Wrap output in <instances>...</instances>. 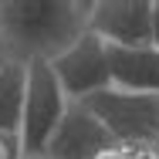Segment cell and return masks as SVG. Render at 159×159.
Segmentation results:
<instances>
[{"label": "cell", "mask_w": 159, "mask_h": 159, "mask_svg": "<svg viewBox=\"0 0 159 159\" xmlns=\"http://www.w3.org/2000/svg\"><path fill=\"white\" fill-rule=\"evenodd\" d=\"M149 10L152 0H98L88 10V31L108 48H146Z\"/></svg>", "instance_id": "5b68a950"}, {"label": "cell", "mask_w": 159, "mask_h": 159, "mask_svg": "<svg viewBox=\"0 0 159 159\" xmlns=\"http://www.w3.org/2000/svg\"><path fill=\"white\" fill-rule=\"evenodd\" d=\"M92 3L71 0H3L0 3V41L14 48L17 61L44 58L51 61L64 48L88 31Z\"/></svg>", "instance_id": "6da1fadb"}, {"label": "cell", "mask_w": 159, "mask_h": 159, "mask_svg": "<svg viewBox=\"0 0 159 159\" xmlns=\"http://www.w3.org/2000/svg\"><path fill=\"white\" fill-rule=\"evenodd\" d=\"M24 159H48V156H44V152H41V156H24Z\"/></svg>", "instance_id": "8fae6325"}, {"label": "cell", "mask_w": 159, "mask_h": 159, "mask_svg": "<svg viewBox=\"0 0 159 159\" xmlns=\"http://www.w3.org/2000/svg\"><path fill=\"white\" fill-rule=\"evenodd\" d=\"M27 68L17 58H0V132H20Z\"/></svg>", "instance_id": "ba28073f"}, {"label": "cell", "mask_w": 159, "mask_h": 159, "mask_svg": "<svg viewBox=\"0 0 159 159\" xmlns=\"http://www.w3.org/2000/svg\"><path fill=\"white\" fill-rule=\"evenodd\" d=\"M119 152L115 139L98 125V119H92L78 102L68 105L61 125L54 129L44 156L48 159H105Z\"/></svg>", "instance_id": "8992f818"}, {"label": "cell", "mask_w": 159, "mask_h": 159, "mask_svg": "<svg viewBox=\"0 0 159 159\" xmlns=\"http://www.w3.org/2000/svg\"><path fill=\"white\" fill-rule=\"evenodd\" d=\"M0 159H24V146L17 132H0Z\"/></svg>", "instance_id": "9c48e42d"}, {"label": "cell", "mask_w": 159, "mask_h": 159, "mask_svg": "<svg viewBox=\"0 0 159 159\" xmlns=\"http://www.w3.org/2000/svg\"><path fill=\"white\" fill-rule=\"evenodd\" d=\"M51 71L68 102L95 95L108 88V44L92 31H81L61 54L51 58Z\"/></svg>", "instance_id": "277c9868"}, {"label": "cell", "mask_w": 159, "mask_h": 159, "mask_svg": "<svg viewBox=\"0 0 159 159\" xmlns=\"http://www.w3.org/2000/svg\"><path fill=\"white\" fill-rule=\"evenodd\" d=\"M24 68H27V85H24V115H20L17 135L24 146V156H41L71 102L64 98L61 85L44 58H31L24 61Z\"/></svg>", "instance_id": "3957f363"}, {"label": "cell", "mask_w": 159, "mask_h": 159, "mask_svg": "<svg viewBox=\"0 0 159 159\" xmlns=\"http://www.w3.org/2000/svg\"><path fill=\"white\" fill-rule=\"evenodd\" d=\"M0 51H3V41H0Z\"/></svg>", "instance_id": "7c38bea8"}, {"label": "cell", "mask_w": 159, "mask_h": 159, "mask_svg": "<svg viewBox=\"0 0 159 159\" xmlns=\"http://www.w3.org/2000/svg\"><path fill=\"white\" fill-rule=\"evenodd\" d=\"M78 105L92 119H98V125L115 139V146L159 142V95H132V92L105 88L78 98Z\"/></svg>", "instance_id": "7a4b0ae2"}, {"label": "cell", "mask_w": 159, "mask_h": 159, "mask_svg": "<svg viewBox=\"0 0 159 159\" xmlns=\"http://www.w3.org/2000/svg\"><path fill=\"white\" fill-rule=\"evenodd\" d=\"M149 44L159 48V0H152V10H149Z\"/></svg>", "instance_id": "30bf717a"}, {"label": "cell", "mask_w": 159, "mask_h": 159, "mask_svg": "<svg viewBox=\"0 0 159 159\" xmlns=\"http://www.w3.org/2000/svg\"><path fill=\"white\" fill-rule=\"evenodd\" d=\"M108 88L159 95V48H108Z\"/></svg>", "instance_id": "52a82bcc"}]
</instances>
